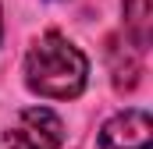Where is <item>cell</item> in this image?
Segmentation results:
<instances>
[{
  "mask_svg": "<svg viewBox=\"0 0 153 149\" xmlns=\"http://www.w3.org/2000/svg\"><path fill=\"white\" fill-rule=\"evenodd\" d=\"M89 82V57L61 32H46L25 53V85L43 100H75Z\"/></svg>",
  "mask_w": 153,
  "mask_h": 149,
  "instance_id": "6da1fadb",
  "label": "cell"
},
{
  "mask_svg": "<svg viewBox=\"0 0 153 149\" xmlns=\"http://www.w3.org/2000/svg\"><path fill=\"white\" fill-rule=\"evenodd\" d=\"M64 142V121L50 107H25L14 114V121L4 131L7 149H61Z\"/></svg>",
  "mask_w": 153,
  "mask_h": 149,
  "instance_id": "7a4b0ae2",
  "label": "cell"
},
{
  "mask_svg": "<svg viewBox=\"0 0 153 149\" xmlns=\"http://www.w3.org/2000/svg\"><path fill=\"white\" fill-rule=\"evenodd\" d=\"M103 149H150L153 146V121L146 110H121L114 114L103 131H100Z\"/></svg>",
  "mask_w": 153,
  "mask_h": 149,
  "instance_id": "3957f363",
  "label": "cell"
},
{
  "mask_svg": "<svg viewBox=\"0 0 153 149\" xmlns=\"http://www.w3.org/2000/svg\"><path fill=\"white\" fill-rule=\"evenodd\" d=\"M121 14H125V39L143 53L150 46V32H153V4L150 0H125Z\"/></svg>",
  "mask_w": 153,
  "mask_h": 149,
  "instance_id": "277c9868",
  "label": "cell"
},
{
  "mask_svg": "<svg viewBox=\"0 0 153 149\" xmlns=\"http://www.w3.org/2000/svg\"><path fill=\"white\" fill-rule=\"evenodd\" d=\"M139 50L132 43H125V57L117 53V43H111V74H114V89L117 92H128L139 85Z\"/></svg>",
  "mask_w": 153,
  "mask_h": 149,
  "instance_id": "5b68a950",
  "label": "cell"
},
{
  "mask_svg": "<svg viewBox=\"0 0 153 149\" xmlns=\"http://www.w3.org/2000/svg\"><path fill=\"white\" fill-rule=\"evenodd\" d=\"M0 36H4V11H0Z\"/></svg>",
  "mask_w": 153,
  "mask_h": 149,
  "instance_id": "8992f818",
  "label": "cell"
}]
</instances>
